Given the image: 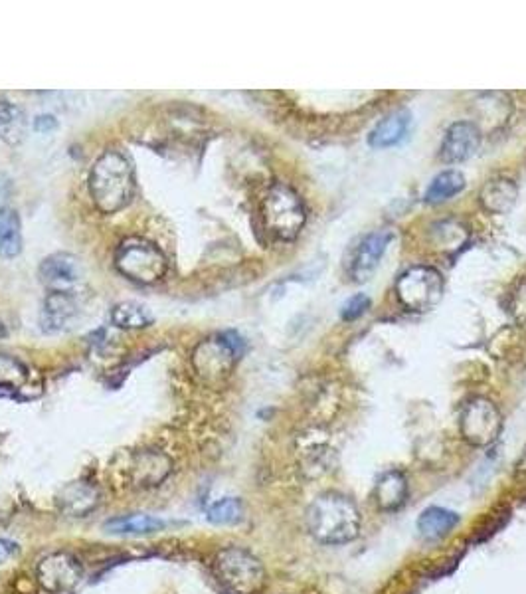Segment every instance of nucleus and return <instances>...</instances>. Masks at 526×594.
Segmentation results:
<instances>
[{"label": "nucleus", "mask_w": 526, "mask_h": 594, "mask_svg": "<svg viewBox=\"0 0 526 594\" xmlns=\"http://www.w3.org/2000/svg\"><path fill=\"white\" fill-rule=\"evenodd\" d=\"M360 511L349 495L327 492L307 509V529L323 545H345L360 533Z\"/></svg>", "instance_id": "obj_1"}, {"label": "nucleus", "mask_w": 526, "mask_h": 594, "mask_svg": "<svg viewBox=\"0 0 526 594\" xmlns=\"http://www.w3.org/2000/svg\"><path fill=\"white\" fill-rule=\"evenodd\" d=\"M89 193L103 214L125 208L135 193V173L131 161L121 151H105L91 169Z\"/></svg>", "instance_id": "obj_2"}, {"label": "nucleus", "mask_w": 526, "mask_h": 594, "mask_svg": "<svg viewBox=\"0 0 526 594\" xmlns=\"http://www.w3.org/2000/svg\"><path fill=\"white\" fill-rule=\"evenodd\" d=\"M242 355L244 339L234 331H226L202 341L192 353V365L204 385L210 389H220L232 375Z\"/></svg>", "instance_id": "obj_3"}, {"label": "nucleus", "mask_w": 526, "mask_h": 594, "mask_svg": "<svg viewBox=\"0 0 526 594\" xmlns=\"http://www.w3.org/2000/svg\"><path fill=\"white\" fill-rule=\"evenodd\" d=\"M262 218L265 230L273 238L291 242L301 234L307 222V210L301 197L291 187L275 183L263 198Z\"/></svg>", "instance_id": "obj_4"}, {"label": "nucleus", "mask_w": 526, "mask_h": 594, "mask_svg": "<svg viewBox=\"0 0 526 594\" xmlns=\"http://www.w3.org/2000/svg\"><path fill=\"white\" fill-rule=\"evenodd\" d=\"M214 573L232 594L262 593L267 581L262 561L244 547H226L214 557Z\"/></svg>", "instance_id": "obj_5"}, {"label": "nucleus", "mask_w": 526, "mask_h": 594, "mask_svg": "<svg viewBox=\"0 0 526 594\" xmlns=\"http://www.w3.org/2000/svg\"><path fill=\"white\" fill-rule=\"evenodd\" d=\"M167 256L149 240L131 236L115 252V268L137 284H155L167 274Z\"/></svg>", "instance_id": "obj_6"}, {"label": "nucleus", "mask_w": 526, "mask_h": 594, "mask_svg": "<svg viewBox=\"0 0 526 594\" xmlns=\"http://www.w3.org/2000/svg\"><path fill=\"white\" fill-rule=\"evenodd\" d=\"M443 278L436 268L414 266L396 282L400 303L410 311H430L443 297Z\"/></svg>", "instance_id": "obj_7"}, {"label": "nucleus", "mask_w": 526, "mask_h": 594, "mask_svg": "<svg viewBox=\"0 0 526 594\" xmlns=\"http://www.w3.org/2000/svg\"><path fill=\"white\" fill-rule=\"evenodd\" d=\"M459 430L465 442L475 448H485L499 438L503 430V416L489 398L477 396L463 406Z\"/></svg>", "instance_id": "obj_8"}, {"label": "nucleus", "mask_w": 526, "mask_h": 594, "mask_svg": "<svg viewBox=\"0 0 526 594\" xmlns=\"http://www.w3.org/2000/svg\"><path fill=\"white\" fill-rule=\"evenodd\" d=\"M36 577L46 593L66 594L80 585L84 571L80 561L70 553H52L38 563Z\"/></svg>", "instance_id": "obj_9"}, {"label": "nucleus", "mask_w": 526, "mask_h": 594, "mask_svg": "<svg viewBox=\"0 0 526 594\" xmlns=\"http://www.w3.org/2000/svg\"><path fill=\"white\" fill-rule=\"evenodd\" d=\"M390 240H392L390 230H376L362 238V242L356 246L352 254L351 268H349V274L356 284H362L372 278V274L380 266L382 256L388 250Z\"/></svg>", "instance_id": "obj_10"}, {"label": "nucleus", "mask_w": 526, "mask_h": 594, "mask_svg": "<svg viewBox=\"0 0 526 594\" xmlns=\"http://www.w3.org/2000/svg\"><path fill=\"white\" fill-rule=\"evenodd\" d=\"M481 143V131L473 121H457L453 123L441 141L439 157L445 163H463L475 155Z\"/></svg>", "instance_id": "obj_11"}, {"label": "nucleus", "mask_w": 526, "mask_h": 594, "mask_svg": "<svg viewBox=\"0 0 526 594\" xmlns=\"http://www.w3.org/2000/svg\"><path fill=\"white\" fill-rule=\"evenodd\" d=\"M40 280L52 292H70L82 280V264L68 252L52 254L40 264Z\"/></svg>", "instance_id": "obj_12"}, {"label": "nucleus", "mask_w": 526, "mask_h": 594, "mask_svg": "<svg viewBox=\"0 0 526 594\" xmlns=\"http://www.w3.org/2000/svg\"><path fill=\"white\" fill-rule=\"evenodd\" d=\"M78 315V301L70 292H50L42 311H40V329L48 335L62 333Z\"/></svg>", "instance_id": "obj_13"}, {"label": "nucleus", "mask_w": 526, "mask_h": 594, "mask_svg": "<svg viewBox=\"0 0 526 594\" xmlns=\"http://www.w3.org/2000/svg\"><path fill=\"white\" fill-rule=\"evenodd\" d=\"M173 462L161 452H141L129 466V478L135 488H155L167 480Z\"/></svg>", "instance_id": "obj_14"}, {"label": "nucleus", "mask_w": 526, "mask_h": 594, "mask_svg": "<svg viewBox=\"0 0 526 594\" xmlns=\"http://www.w3.org/2000/svg\"><path fill=\"white\" fill-rule=\"evenodd\" d=\"M517 200L519 187L513 179L507 177L489 179L479 193L481 206L491 214H509L517 206Z\"/></svg>", "instance_id": "obj_15"}, {"label": "nucleus", "mask_w": 526, "mask_h": 594, "mask_svg": "<svg viewBox=\"0 0 526 594\" xmlns=\"http://www.w3.org/2000/svg\"><path fill=\"white\" fill-rule=\"evenodd\" d=\"M410 123H412L410 111L400 109L390 113L372 129V133L368 135V145L372 149H386V147L398 145L406 137Z\"/></svg>", "instance_id": "obj_16"}, {"label": "nucleus", "mask_w": 526, "mask_h": 594, "mask_svg": "<svg viewBox=\"0 0 526 594\" xmlns=\"http://www.w3.org/2000/svg\"><path fill=\"white\" fill-rule=\"evenodd\" d=\"M410 494L408 480L402 472L390 470L382 474L374 486V501L382 511H396L400 509Z\"/></svg>", "instance_id": "obj_17"}, {"label": "nucleus", "mask_w": 526, "mask_h": 594, "mask_svg": "<svg viewBox=\"0 0 526 594\" xmlns=\"http://www.w3.org/2000/svg\"><path fill=\"white\" fill-rule=\"evenodd\" d=\"M167 527V521L155 515L135 513V515H121L105 521L103 529L111 535H149L163 531Z\"/></svg>", "instance_id": "obj_18"}, {"label": "nucleus", "mask_w": 526, "mask_h": 594, "mask_svg": "<svg viewBox=\"0 0 526 594\" xmlns=\"http://www.w3.org/2000/svg\"><path fill=\"white\" fill-rule=\"evenodd\" d=\"M459 523V515L445 507H428L418 519V531L426 541H439Z\"/></svg>", "instance_id": "obj_19"}, {"label": "nucleus", "mask_w": 526, "mask_h": 594, "mask_svg": "<svg viewBox=\"0 0 526 594\" xmlns=\"http://www.w3.org/2000/svg\"><path fill=\"white\" fill-rule=\"evenodd\" d=\"M97 490L91 488L84 482H74L70 486H66L60 495H58V503L60 507L70 513V515H76V517H84L88 515L91 509H95L97 505Z\"/></svg>", "instance_id": "obj_20"}, {"label": "nucleus", "mask_w": 526, "mask_h": 594, "mask_svg": "<svg viewBox=\"0 0 526 594\" xmlns=\"http://www.w3.org/2000/svg\"><path fill=\"white\" fill-rule=\"evenodd\" d=\"M22 250V226L16 210L0 206V258H14Z\"/></svg>", "instance_id": "obj_21"}, {"label": "nucleus", "mask_w": 526, "mask_h": 594, "mask_svg": "<svg viewBox=\"0 0 526 594\" xmlns=\"http://www.w3.org/2000/svg\"><path fill=\"white\" fill-rule=\"evenodd\" d=\"M153 313L149 307L137 301H121L111 311V323L121 329H143L153 323Z\"/></svg>", "instance_id": "obj_22"}, {"label": "nucleus", "mask_w": 526, "mask_h": 594, "mask_svg": "<svg viewBox=\"0 0 526 594\" xmlns=\"http://www.w3.org/2000/svg\"><path fill=\"white\" fill-rule=\"evenodd\" d=\"M30 383V371L18 359L8 355H0V391H8L16 396L24 393Z\"/></svg>", "instance_id": "obj_23"}, {"label": "nucleus", "mask_w": 526, "mask_h": 594, "mask_svg": "<svg viewBox=\"0 0 526 594\" xmlns=\"http://www.w3.org/2000/svg\"><path fill=\"white\" fill-rule=\"evenodd\" d=\"M26 117L10 101H0V139L8 145L22 143L26 135Z\"/></svg>", "instance_id": "obj_24"}, {"label": "nucleus", "mask_w": 526, "mask_h": 594, "mask_svg": "<svg viewBox=\"0 0 526 594\" xmlns=\"http://www.w3.org/2000/svg\"><path fill=\"white\" fill-rule=\"evenodd\" d=\"M465 189V177L459 171H443L432 181L426 191V202L439 204L449 198L457 197Z\"/></svg>", "instance_id": "obj_25"}, {"label": "nucleus", "mask_w": 526, "mask_h": 594, "mask_svg": "<svg viewBox=\"0 0 526 594\" xmlns=\"http://www.w3.org/2000/svg\"><path fill=\"white\" fill-rule=\"evenodd\" d=\"M244 519V505L238 497H224L210 505L208 521L214 525H234Z\"/></svg>", "instance_id": "obj_26"}, {"label": "nucleus", "mask_w": 526, "mask_h": 594, "mask_svg": "<svg viewBox=\"0 0 526 594\" xmlns=\"http://www.w3.org/2000/svg\"><path fill=\"white\" fill-rule=\"evenodd\" d=\"M368 309H370V297L366 294H356L345 301V305L341 309V317H343V321H356Z\"/></svg>", "instance_id": "obj_27"}, {"label": "nucleus", "mask_w": 526, "mask_h": 594, "mask_svg": "<svg viewBox=\"0 0 526 594\" xmlns=\"http://www.w3.org/2000/svg\"><path fill=\"white\" fill-rule=\"evenodd\" d=\"M509 313L513 315V319L521 325L526 323V278L521 280L513 294H511V303H509Z\"/></svg>", "instance_id": "obj_28"}, {"label": "nucleus", "mask_w": 526, "mask_h": 594, "mask_svg": "<svg viewBox=\"0 0 526 594\" xmlns=\"http://www.w3.org/2000/svg\"><path fill=\"white\" fill-rule=\"evenodd\" d=\"M32 125H34V129L38 133H50V131H54L58 127V121H56L54 115H38Z\"/></svg>", "instance_id": "obj_29"}, {"label": "nucleus", "mask_w": 526, "mask_h": 594, "mask_svg": "<svg viewBox=\"0 0 526 594\" xmlns=\"http://www.w3.org/2000/svg\"><path fill=\"white\" fill-rule=\"evenodd\" d=\"M16 555V545L12 541L0 539V565L6 563L8 559H12Z\"/></svg>", "instance_id": "obj_30"}, {"label": "nucleus", "mask_w": 526, "mask_h": 594, "mask_svg": "<svg viewBox=\"0 0 526 594\" xmlns=\"http://www.w3.org/2000/svg\"><path fill=\"white\" fill-rule=\"evenodd\" d=\"M2 335H4V325L0 323V337H2Z\"/></svg>", "instance_id": "obj_31"}]
</instances>
